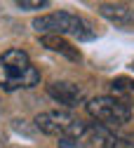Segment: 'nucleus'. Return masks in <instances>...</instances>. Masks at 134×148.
Masks as SVG:
<instances>
[{
	"label": "nucleus",
	"mask_w": 134,
	"mask_h": 148,
	"mask_svg": "<svg viewBox=\"0 0 134 148\" xmlns=\"http://www.w3.org/2000/svg\"><path fill=\"white\" fill-rule=\"evenodd\" d=\"M38 82H40V71L31 64L24 49H7L0 57V89H28Z\"/></svg>",
	"instance_id": "obj_1"
},
{
	"label": "nucleus",
	"mask_w": 134,
	"mask_h": 148,
	"mask_svg": "<svg viewBox=\"0 0 134 148\" xmlns=\"http://www.w3.org/2000/svg\"><path fill=\"white\" fill-rule=\"evenodd\" d=\"M33 28L43 35H73L78 40H92L94 31H89L87 21L71 12H52L45 16H38Z\"/></svg>",
	"instance_id": "obj_2"
},
{
	"label": "nucleus",
	"mask_w": 134,
	"mask_h": 148,
	"mask_svg": "<svg viewBox=\"0 0 134 148\" xmlns=\"http://www.w3.org/2000/svg\"><path fill=\"white\" fill-rule=\"evenodd\" d=\"M35 127L43 134L59 136V139H80L82 134L89 132L87 122L66 113V110H47V113H40L35 118Z\"/></svg>",
	"instance_id": "obj_3"
},
{
	"label": "nucleus",
	"mask_w": 134,
	"mask_h": 148,
	"mask_svg": "<svg viewBox=\"0 0 134 148\" xmlns=\"http://www.w3.org/2000/svg\"><path fill=\"white\" fill-rule=\"evenodd\" d=\"M87 113L104 127H122L132 118V108L113 97H97L87 101Z\"/></svg>",
	"instance_id": "obj_4"
},
{
	"label": "nucleus",
	"mask_w": 134,
	"mask_h": 148,
	"mask_svg": "<svg viewBox=\"0 0 134 148\" xmlns=\"http://www.w3.org/2000/svg\"><path fill=\"white\" fill-rule=\"evenodd\" d=\"M47 94H49L56 103H64V106H68V108L78 106V103L85 99L82 89H80L78 85H73V82H52V85L47 87Z\"/></svg>",
	"instance_id": "obj_5"
},
{
	"label": "nucleus",
	"mask_w": 134,
	"mask_h": 148,
	"mask_svg": "<svg viewBox=\"0 0 134 148\" xmlns=\"http://www.w3.org/2000/svg\"><path fill=\"white\" fill-rule=\"evenodd\" d=\"M40 45L47 47V49H52V52L64 54V57H68L71 61H80V52L75 47H71L61 35H40Z\"/></svg>",
	"instance_id": "obj_6"
},
{
	"label": "nucleus",
	"mask_w": 134,
	"mask_h": 148,
	"mask_svg": "<svg viewBox=\"0 0 134 148\" xmlns=\"http://www.w3.org/2000/svg\"><path fill=\"white\" fill-rule=\"evenodd\" d=\"M108 97H113V99H118V101H122L125 106H134V80L132 78H115L111 82V94Z\"/></svg>",
	"instance_id": "obj_7"
},
{
	"label": "nucleus",
	"mask_w": 134,
	"mask_h": 148,
	"mask_svg": "<svg viewBox=\"0 0 134 148\" xmlns=\"http://www.w3.org/2000/svg\"><path fill=\"white\" fill-rule=\"evenodd\" d=\"M99 12L111 21H118V24H125L132 19V10L127 5H113V3H104L99 5Z\"/></svg>",
	"instance_id": "obj_8"
},
{
	"label": "nucleus",
	"mask_w": 134,
	"mask_h": 148,
	"mask_svg": "<svg viewBox=\"0 0 134 148\" xmlns=\"http://www.w3.org/2000/svg\"><path fill=\"white\" fill-rule=\"evenodd\" d=\"M94 136H97V146L99 148H127V143L118 136H113L106 127H97L94 129Z\"/></svg>",
	"instance_id": "obj_9"
},
{
	"label": "nucleus",
	"mask_w": 134,
	"mask_h": 148,
	"mask_svg": "<svg viewBox=\"0 0 134 148\" xmlns=\"http://www.w3.org/2000/svg\"><path fill=\"white\" fill-rule=\"evenodd\" d=\"M47 5H49L47 0H16V7L21 10H43Z\"/></svg>",
	"instance_id": "obj_10"
},
{
	"label": "nucleus",
	"mask_w": 134,
	"mask_h": 148,
	"mask_svg": "<svg viewBox=\"0 0 134 148\" xmlns=\"http://www.w3.org/2000/svg\"><path fill=\"white\" fill-rule=\"evenodd\" d=\"M59 148H85L78 139H61L59 141Z\"/></svg>",
	"instance_id": "obj_11"
}]
</instances>
